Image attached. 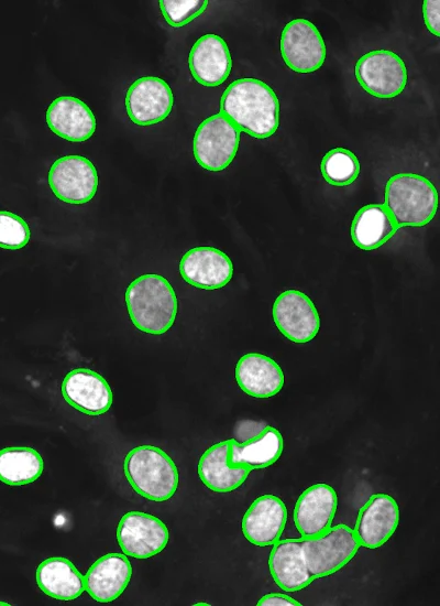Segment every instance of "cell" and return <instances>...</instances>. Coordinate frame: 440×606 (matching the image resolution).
Here are the masks:
<instances>
[{
    "mask_svg": "<svg viewBox=\"0 0 440 606\" xmlns=\"http://www.w3.org/2000/svg\"><path fill=\"white\" fill-rule=\"evenodd\" d=\"M240 131L264 139L273 136L279 123V102L275 91L256 78L232 82L220 99V111Z\"/></svg>",
    "mask_w": 440,
    "mask_h": 606,
    "instance_id": "obj_1",
    "label": "cell"
},
{
    "mask_svg": "<svg viewBox=\"0 0 440 606\" xmlns=\"http://www.w3.org/2000/svg\"><path fill=\"white\" fill-rule=\"evenodd\" d=\"M125 303L134 326L145 333L167 332L177 314V297L170 283L158 274H143L125 292Z\"/></svg>",
    "mask_w": 440,
    "mask_h": 606,
    "instance_id": "obj_2",
    "label": "cell"
},
{
    "mask_svg": "<svg viewBox=\"0 0 440 606\" xmlns=\"http://www.w3.org/2000/svg\"><path fill=\"white\" fill-rule=\"evenodd\" d=\"M397 228L420 227L431 221L438 206V193L426 177L414 173H398L385 185V202Z\"/></svg>",
    "mask_w": 440,
    "mask_h": 606,
    "instance_id": "obj_3",
    "label": "cell"
},
{
    "mask_svg": "<svg viewBox=\"0 0 440 606\" xmlns=\"http://www.w3.org/2000/svg\"><path fill=\"white\" fill-rule=\"evenodd\" d=\"M123 470L134 491L152 501L169 499L178 486L174 461L154 445L132 448L124 458Z\"/></svg>",
    "mask_w": 440,
    "mask_h": 606,
    "instance_id": "obj_4",
    "label": "cell"
},
{
    "mask_svg": "<svg viewBox=\"0 0 440 606\" xmlns=\"http://www.w3.org/2000/svg\"><path fill=\"white\" fill-rule=\"evenodd\" d=\"M359 549L353 529L344 523L331 527L319 537L302 540V555L315 580L341 570Z\"/></svg>",
    "mask_w": 440,
    "mask_h": 606,
    "instance_id": "obj_5",
    "label": "cell"
},
{
    "mask_svg": "<svg viewBox=\"0 0 440 606\" xmlns=\"http://www.w3.org/2000/svg\"><path fill=\"white\" fill-rule=\"evenodd\" d=\"M240 132L221 112L206 118L198 126L193 141L197 163L212 172L224 170L238 152Z\"/></svg>",
    "mask_w": 440,
    "mask_h": 606,
    "instance_id": "obj_6",
    "label": "cell"
},
{
    "mask_svg": "<svg viewBox=\"0 0 440 606\" xmlns=\"http://www.w3.org/2000/svg\"><path fill=\"white\" fill-rule=\"evenodd\" d=\"M355 77L360 86L377 98L399 95L407 83L404 61L394 52L376 50L361 56L355 64Z\"/></svg>",
    "mask_w": 440,
    "mask_h": 606,
    "instance_id": "obj_7",
    "label": "cell"
},
{
    "mask_svg": "<svg viewBox=\"0 0 440 606\" xmlns=\"http://www.w3.org/2000/svg\"><path fill=\"white\" fill-rule=\"evenodd\" d=\"M48 184L54 195L68 204H85L96 194L98 174L95 165L81 155L57 159L48 171Z\"/></svg>",
    "mask_w": 440,
    "mask_h": 606,
    "instance_id": "obj_8",
    "label": "cell"
},
{
    "mask_svg": "<svg viewBox=\"0 0 440 606\" xmlns=\"http://www.w3.org/2000/svg\"><path fill=\"white\" fill-rule=\"evenodd\" d=\"M280 53L290 69L308 74L322 66L326 44L314 23L306 19H295L282 32Z\"/></svg>",
    "mask_w": 440,
    "mask_h": 606,
    "instance_id": "obj_9",
    "label": "cell"
},
{
    "mask_svg": "<svg viewBox=\"0 0 440 606\" xmlns=\"http://www.w3.org/2000/svg\"><path fill=\"white\" fill-rule=\"evenodd\" d=\"M168 538V529L161 519L141 511L123 515L117 528V540L122 552L141 560L164 550Z\"/></svg>",
    "mask_w": 440,
    "mask_h": 606,
    "instance_id": "obj_10",
    "label": "cell"
},
{
    "mask_svg": "<svg viewBox=\"0 0 440 606\" xmlns=\"http://www.w3.org/2000/svg\"><path fill=\"white\" fill-rule=\"evenodd\" d=\"M273 318L278 331L294 343L310 342L320 328L315 304L297 290L284 291L276 297Z\"/></svg>",
    "mask_w": 440,
    "mask_h": 606,
    "instance_id": "obj_11",
    "label": "cell"
},
{
    "mask_svg": "<svg viewBox=\"0 0 440 606\" xmlns=\"http://www.w3.org/2000/svg\"><path fill=\"white\" fill-rule=\"evenodd\" d=\"M174 96L168 84L154 76L136 79L129 87L125 107L129 118L139 126H151L163 121L169 115Z\"/></svg>",
    "mask_w": 440,
    "mask_h": 606,
    "instance_id": "obj_12",
    "label": "cell"
},
{
    "mask_svg": "<svg viewBox=\"0 0 440 606\" xmlns=\"http://www.w3.org/2000/svg\"><path fill=\"white\" fill-rule=\"evenodd\" d=\"M399 523V508L387 494H374L360 508L353 532L360 547L377 549L394 534Z\"/></svg>",
    "mask_w": 440,
    "mask_h": 606,
    "instance_id": "obj_13",
    "label": "cell"
},
{
    "mask_svg": "<svg viewBox=\"0 0 440 606\" xmlns=\"http://www.w3.org/2000/svg\"><path fill=\"white\" fill-rule=\"evenodd\" d=\"M336 490L327 484H315L306 488L298 497L293 519L300 538H316L332 527L337 512Z\"/></svg>",
    "mask_w": 440,
    "mask_h": 606,
    "instance_id": "obj_14",
    "label": "cell"
},
{
    "mask_svg": "<svg viewBox=\"0 0 440 606\" xmlns=\"http://www.w3.org/2000/svg\"><path fill=\"white\" fill-rule=\"evenodd\" d=\"M287 522V508L275 495H262L250 505L242 518L244 538L256 547L276 543Z\"/></svg>",
    "mask_w": 440,
    "mask_h": 606,
    "instance_id": "obj_15",
    "label": "cell"
},
{
    "mask_svg": "<svg viewBox=\"0 0 440 606\" xmlns=\"http://www.w3.org/2000/svg\"><path fill=\"white\" fill-rule=\"evenodd\" d=\"M64 400L87 415H100L112 404V391L106 379L88 368L69 371L62 382Z\"/></svg>",
    "mask_w": 440,
    "mask_h": 606,
    "instance_id": "obj_16",
    "label": "cell"
},
{
    "mask_svg": "<svg viewBox=\"0 0 440 606\" xmlns=\"http://www.w3.org/2000/svg\"><path fill=\"white\" fill-rule=\"evenodd\" d=\"M179 272L190 285L216 290L229 283L233 274V264L230 258L217 248L196 247L182 257Z\"/></svg>",
    "mask_w": 440,
    "mask_h": 606,
    "instance_id": "obj_17",
    "label": "cell"
},
{
    "mask_svg": "<svg viewBox=\"0 0 440 606\" xmlns=\"http://www.w3.org/2000/svg\"><path fill=\"white\" fill-rule=\"evenodd\" d=\"M132 566L123 553H108L95 561L84 576L85 591L98 603H111L129 585Z\"/></svg>",
    "mask_w": 440,
    "mask_h": 606,
    "instance_id": "obj_18",
    "label": "cell"
},
{
    "mask_svg": "<svg viewBox=\"0 0 440 606\" xmlns=\"http://www.w3.org/2000/svg\"><path fill=\"white\" fill-rule=\"evenodd\" d=\"M188 65L197 83L215 87L228 78L232 59L228 45L221 36L205 34L193 45Z\"/></svg>",
    "mask_w": 440,
    "mask_h": 606,
    "instance_id": "obj_19",
    "label": "cell"
},
{
    "mask_svg": "<svg viewBox=\"0 0 440 606\" xmlns=\"http://www.w3.org/2000/svg\"><path fill=\"white\" fill-rule=\"evenodd\" d=\"M283 450L284 440L280 432L271 425H263L242 442L230 440L228 462L232 467L262 469L273 465Z\"/></svg>",
    "mask_w": 440,
    "mask_h": 606,
    "instance_id": "obj_20",
    "label": "cell"
},
{
    "mask_svg": "<svg viewBox=\"0 0 440 606\" xmlns=\"http://www.w3.org/2000/svg\"><path fill=\"white\" fill-rule=\"evenodd\" d=\"M302 538L279 539L270 552V573L276 585L284 592L300 591L315 580L302 555Z\"/></svg>",
    "mask_w": 440,
    "mask_h": 606,
    "instance_id": "obj_21",
    "label": "cell"
},
{
    "mask_svg": "<svg viewBox=\"0 0 440 606\" xmlns=\"http://www.w3.org/2000/svg\"><path fill=\"white\" fill-rule=\"evenodd\" d=\"M46 122L56 136L72 142L88 140L96 130L91 109L73 96L54 99L47 108Z\"/></svg>",
    "mask_w": 440,
    "mask_h": 606,
    "instance_id": "obj_22",
    "label": "cell"
},
{
    "mask_svg": "<svg viewBox=\"0 0 440 606\" xmlns=\"http://www.w3.org/2000/svg\"><path fill=\"white\" fill-rule=\"evenodd\" d=\"M235 380L243 392L254 398H270L284 386L279 365L268 356L249 353L235 366Z\"/></svg>",
    "mask_w": 440,
    "mask_h": 606,
    "instance_id": "obj_23",
    "label": "cell"
},
{
    "mask_svg": "<svg viewBox=\"0 0 440 606\" xmlns=\"http://www.w3.org/2000/svg\"><path fill=\"white\" fill-rule=\"evenodd\" d=\"M230 440L221 441L207 448L198 462L199 478L210 490L216 493L235 490L251 473L248 467L229 465Z\"/></svg>",
    "mask_w": 440,
    "mask_h": 606,
    "instance_id": "obj_24",
    "label": "cell"
},
{
    "mask_svg": "<svg viewBox=\"0 0 440 606\" xmlns=\"http://www.w3.org/2000/svg\"><path fill=\"white\" fill-rule=\"evenodd\" d=\"M36 583L44 594L59 600H73L85 591L84 576L70 560L62 556L38 564Z\"/></svg>",
    "mask_w": 440,
    "mask_h": 606,
    "instance_id": "obj_25",
    "label": "cell"
},
{
    "mask_svg": "<svg viewBox=\"0 0 440 606\" xmlns=\"http://www.w3.org/2000/svg\"><path fill=\"white\" fill-rule=\"evenodd\" d=\"M397 229L383 204H369L355 214L351 224V237L356 247L373 250L388 241Z\"/></svg>",
    "mask_w": 440,
    "mask_h": 606,
    "instance_id": "obj_26",
    "label": "cell"
},
{
    "mask_svg": "<svg viewBox=\"0 0 440 606\" xmlns=\"http://www.w3.org/2000/svg\"><path fill=\"white\" fill-rule=\"evenodd\" d=\"M43 458L37 451L26 446L0 450V480L10 486L35 481L43 472Z\"/></svg>",
    "mask_w": 440,
    "mask_h": 606,
    "instance_id": "obj_27",
    "label": "cell"
},
{
    "mask_svg": "<svg viewBox=\"0 0 440 606\" xmlns=\"http://www.w3.org/2000/svg\"><path fill=\"white\" fill-rule=\"evenodd\" d=\"M320 170L323 178L330 185L346 186L359 176L360 163L352 151L334 148L322 158Z\"/></svg>",
    "mask_w": 440,
    "mask_h": 606,
    "instance_id": "obj_28",
    "label": "cell"
},
{
    "mask_svg": "<svg viewBox=\"0 0 440 606\" xmlns=\"http://www.w3.org/2000/svg\"><path fill=\"white\" fill-rule=\"evenodd\" d=\"M207 0H161L160 8L166 22L182 28L199 17L207 8Z\"/></svg>",
    "mask_w": 440,
    "mask_h": 606,
    "instance_id": "obj_29",
    "label": "cell"
},
{
    "mask_svg": "<svg viewBox=\"0 0 440 606\" xmlns=\"http://www.w3.org/2000/svg\"><path fill=\"white\" fill-rule=\"evenodd\" d=\"M30 228L20 216L0 210V248L16 250L30 240Z\"/></svg>",
    "mask_w": 440,
    "mask_h": 606,
    "instance_id": "obj_30",
    "label": "cell"
},
{
    "mask_svg": "<svg viewBox=\"0 0 440 606\" xmlns=\"http://www.w3.org/2000/svg\"><path fill=\"white\" fill-rule=\"evenodd\" d=\"M439 12H440V1L439 0H425L422 4V14L427 29L433 33L436 36H439Z\"/></svg>",
    "mask_w": 440,
    "mask_h": 606,
    "instance_id": "obj_31",
    "label": "cell"
},
{
    "mask_svg": "<svg viewBox=\"0 0 440 606\" xmlns=\"http://www.w3.org/2000/svg\"><path fill=\"white\" fill-rule=\"evenodd\" d=\"M257 606H301L295 598L282 593H268L262 596Z\"/></svg>",
    "mask_w": 440,
    "mask_h": 606,
    "instance_id": "obj_32",
    "label": "cell"
},
{
    "mask_svg": "<svg viewBox=\"0 0 440 606\" xmlns=\"http://www.w3.org/2000/svg\"><path fill=\"white\" fill-rule=\"evenodd\" d=\"M0 605H7V606H9L10 604H9V603H6V602H0Z\"/></svg>",
    "mask_w": 440,
    "mask_h": 606,
    "instance_id": "obj_33",
    "label": "cell"
},
{
    "mask_svg": "<svg viewBox=\"0 0 440 606\" xmlns=\"http://www.w3.org/2000/svg\"><path fill=\"white\" fill-rule=\"evenodd\" d=\"M196 605H208V604H205V603H199V604H196Z\"/></svg>",
    "mask_w": 440,
    "mask_h": 606,
    "instance_id": "obj_34",
    "label": "cell"
}]
</instances>
